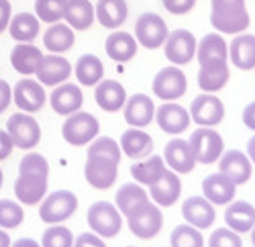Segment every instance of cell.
I'll use <instances>...</instances> for the list:
<instances>
[{
  "instance_id": "obj_1",
  "label": "cell",
  "mask_w": 255,
  "mask_h": 247,
  "mask_svg": "<svg viewBox=\"0 0 255 247\" xmlns=\"http://www.w3.org/2000/svg\"><path fill=\"white\" fill-rule=\"evenodd\" d=\"M249 12L245 0H212L210 2V25L219 33L239 35L249 27Z\"/></svg>"
},
{
  "instance_id": "obj_2",
  "label": "cell",
  "mask_w": 255,
  "mask_h": 247,
  "mask_svg": "<svg viewBox=\"0 0 255 247\" xmlns=\"http://www.w3.org/2000/svg\"><path fill=\"white\" fill-rule=\"evenodd\" d=\"M98 119L90 113L84 111H76L72 115H68V119L63 121L61 125V135L70 145H88V141H92L98 135Z\"/></svg>"
},
{
  "instance_id": "obj_3",
  "label": "cell",
  "mask_w": 255,
  "mask_h": 247,
  "mask_svg": "<svg viewBox=\"0 0 255 247\" xmlns=\"http://www.w3.org/2000/svg\"><path fill=\"white\" fill-rule=\"evenodd\" d=\"M127 223H129L131 233L137 235L139 239H153L161 231L163 215L159 207H155L153 202L147 200L127 215Z\"/></svg>"
},
{
  "instance_id": "obj_4",
  "label": "cell",
  "mask_w": 255,
  "mask_h": 247,
  "mask_svg": "<svg viewBox=\"0 0 255 247\" xmlns=\"http://www.w3.org/2000/svg\"><path fill=\"white\" fill-rule=\"evenodd\" d=\"M88 225H90V229L104 237V239H109V237H115L121 227H123V219H121V211L115 207V204L111 202H94L92 207L88 209Z\"/></svg>"
},
{
  "instance_id": "obj_5",
  "label": "cell",
  "mask_w": 255,
  "mask_h": 247,
  "mask_svg": "<svg viewBox=\"0 0 255 247\" xmlns=\"http://www.w3.org/2000/svg\"><path fill=\"white\" fill-rule=\"evenodd\" d=\"M6 133L10 135L14 147H20V149H33L41 141L39 123L25 111L10 115V119L6 123Z\"/></svg>"
},
{
  "instance_id": "obj_6",
  "label": "cell",
  "mask_w": 255,
  "mask_h": 247,
  "mask_svg": "<svg viewBox=\"0 0 255 247\" xmlns=\"http://www.w3.org/2000/svg\"><path fill=\"white\" fill-rule=\"evenodd\" d=\"M78 209V196L72 190H55L51 192L39 209V217L45 223H63L70 219Z\"/></svg>"
},
{
  "instance_id": "obj_7",
  "label": "cell",
  "mask_w": 255,
  "mask_h": 247,
  "mask_svg": "<svg viewBox=\"0 0 255 247\" xmlns=\"http://www.w3.org/2000/svg\"><path fill=\"white\" fill-rule=\"evenodd\" d=\"M196 45L198 41L196 37L186 31V29H176L172 33H167L165 43H163V51L165 57L176 66H186L196 57Z\"/></svg>"
},
{
  "instance_id": "obj_8",
  "label": "cell",
  "mask_w": 255,
  "mask_h": 247,
  "mask_svg": "<svg viewBox=\"0 0 255 247\" xmlns=\"http://www.w3.org/2000/svg\"><path fill=\"white\" fill-rule=\"evenodd\" d=\"M190 147L194 151L196 161L204 163H215L223 155V137L212 129V127H200L190 137Z\"/></svg>"
},
{
  "instance_id": "obj_9",
  "label": "cell",
  "mask_w": 255,
  "mask_h": 247,
  "mask_svg": "<svg viewBox=\"0 0 255 247\" xmlns=\"http://www.w3.org/2000/svg\"><path fill=\"white\" fill-rule=\"evenodd\" d=\"M167 25L165 20L155 14V12H143L137 18V25H135V39L137 43H141L147 49H157L165 43V37H167Z\"/></svg>"
},
{
  "instance_id": "obj_10",
  "label": "cell",
  "mask_w": 255,
  "mask_h": 247,
  "mask_svg": "<svg viewBox=\"0 0 255 247\" xmlns=\"http://www.w3.org/2000/svg\"><path fill=\"white\" fill-rule=\"evenodd\" d=\"M225 117V105L212 92H202L190 105V119L200 127H215Z\"/></svg>"
},
{
  "instance_id": "obj_11",
  "label": "cell",
  "mask_w": 255,
  "mask_h": 247,
  "mask_svg": "<svg viewBox=\"0 0 255 247\" xmlns=\"http://www.w3.org/2000/svg\"><path fill=\"white\" fill-rule=\"evenodd\" d=\"M188 90V78L186 74L176 68V66H167L157 72L153 78V92L161 100H178L184 96Z\"/></svg>"
},
{
  "instance_id": "obj_12",
  "label": "cell",
  "mask_w": 255,
  "mask_h": 247,
  "mask_svg": "<svg viewBox=\"0 0 255 247\" xmlns=\"http://www.w3.org/2000/svg\"><path fill=\"white\" fill-rule=\"evenodd\" d=\"M117 168H119V161L111 157L88 155V161L84 166V176H86L90 186H94L96 190H106L117 180Z\"/></svg>"
},
{
  "instance_id": "obj_13",
  "label": "cell",
  "mask_w": 255,
  "mask_h": 247,
  "mask_svg": "<svg viewBox=\"0 0 255 247\" xmlns=\"http://www.w3.org/2000/svg\"><path fill=\"white\" fill-rule=\"evenodd\" d=\"M12 98L16 102L18 109H23L25 113H37L45 107L47 94L43 90V84L31 78H23L16 82V86L12 88Z\"/></svg>"
},
{
  "instance_id": "obj_14",
  "label": "cell",
  "mask_w": 255,
  "mask_h": 247,
  "mask_svg": "<svg viewBox=\"0 0 255 247\" xmlns=\"http://www.w3.org/2000/svg\"><path fill=\"white\" fill-rule=\"evenodd\" d=\"M47 192V176L33 174V172H18V178L14 182V194L20 204H39Z\"/></svg>"
},
{
  "instance_id": "obj_15",
  "label": "cell",
  "mask_w": 255,
  "mask_h": 247,
  "mask_svg": "<svg viewBox=\"0 0 255 247\" xmlns=\"http://www.w3.org/2000/svg\"><path fill=\"white\" fill-rule=\"evenodd\" d=\"M155 121L163 133L180 135L190 127V113L172 100H165V105L155 107Z\"/></svg>"
},
{
  "instance_id": "obj_16",
  "label": "cell",
  "mask_w": 255,
  "mask_h": 247,
  "mask_svg": "<svg viewBox=\"0 0 255 247\" xmlns=\"http://www.w3.org/2000/svg\"><path fill=\"white\" fill-rule=\"evenodd\" d=\"M196 57H198L200 68L227 64V59H229V45H227V41L219 33L204 35L198 41V45H196Z\"/></svg>"
},
{
  "instance_id": "obj_17",
  "label": "cell",
  "mask_w": 255,
  "mask_h": 247,
  "mask_svg": "<svg viewBox=\"0 0 255 247\" xmlns=\"http://www.w3.org/2000/svg\"><path fill=\"white\" fill-rule=\"evenodd\" d=\"M163 161L172 168L176 174H190L196 166L194 151L190 147V141L186 139H174L169 141L163 149Z\"/></svg>"
},
{
  "instance_id": "obj_18",
  "label": "cell",
  "mask_w": 255,
  "mask_h": 247,
  "mask_svg": "<svg viewBox=\"0 0 255 247\" xmlns=\"http://www.w3.org/2000/svg\"><path fill=\"white\" fill-rule=\"evenodd\" d=\"M35 74L43 86H57L72 76V64L59 53L43 55V61H41V66L37 68Z\"/></svg>"
},
{
  "instance_id": "obj_19",
  "label": "cell",
  "mask_w": 255,
  "mask_h": 247,
  "mask_svg": "<svg viewBox=\"0 0 255 247\" xmlns=\"http://www.w3.org/2000/svg\"><path fill=\"white\" fill-rule=\"evenodd\" d=\"M123 115H125V121L129 123L131 127L143 129L153 121L155 105L147 94H133L131 98L125 100Z\"/></svg>"
},
{
  "instance_id": "obj_20",
  "label": "cell",
  "mask_w": 255,
  "mask_h": 247,
  "mask_svg": "<svg viewBox=\"0 0 255 247\" xmlns=\"http://www.w3.org/2000/svg\"><path fill=\"white\" fill-rule=\"evenodd\" d=\"M182 215L188 225H192L196 229H208L215 223V204L206 200L204 196H190L182 204Z\"/></svg>"
},
{
  "instance_id": "obj_21",
  "label": "cell",
  "mask_w": 255,
  "mask_h": 247,
  "mask_svg": "<svg viewBox=\"0 0 255 247\" xmlns=\"http://www.w3.org/2000/svg\"><path fill=\"white\" fill-rule=\"evenodd\" d=\"M219 170L231 182H235V186H239L251 178V159L237 149H229L219 157Z\"/></svg>"
},
{
  "instance_id": "obj_22",
  "label": "cell",
  "mask_w": 255,
  "mask_h": 247,
  "mask_svg": "<svg viewBox=\"0 0 255 247\" xmlns=\"http://www.w3.org/2000/svg\"><path fill=\"white\" fill-rule=\"evenodd\" d=\"M180 194H182V182H180L178 174L169 172V170H165L163 176L149 186V196L159 207H172V204L178 202Z\"/></svg>"
},
{
  "instance_id": "obj_23",
  "label": "cell",
  "mask_w": 255,
  "mask_h": 247,
  "mask_svg": "<svg viewBox=\"0 0 255 247\" xmlns=\"http://www.w3.org/2000/svg\"><path fill=\"white\" fill-rule=\"evenodd\" d=\"M235 182H231L223 174H210L202 180V196L212 204H219V207L229 204L235 198Z\"/></svg>"
},
{
  "instance_id": "obj_24",
  "label": "cell",
  "mask_w": 255,
  "mask_h": 247,
  "mask_svg": "<svg viewBox=\"0 0 255 247\" xmlns=\"http://www.w3.org/2000/svg\"><path fill=\"white\" fill-rule=\"evenodd\" d=\"M94 98L98 107L106 113H117L125 107L127 100V90L123 88L121 82L117 80H100L94 90Z\"/></svg>"
},
{
  "instance_id": "obj_25",
  "label": "cell",
  "mask_w": 255,
  "mask_h": 247,
  "mask_svg": "<svg viewBox=\"0 0 255 247\" xmlns=\"http://www.w3.org/2000/svg\"><path fill=\"white\" fill-rule=\"evenodd\" d=\"M229 59L239 70L255 68V35L239 33L229 45Z\"/></svg>"
},
{
  "instance_id": "obj_26",
  "label": "cell",
  "mask_w": 255,
  "mask_h": 247,
  "mask_svg": "<svg viewBox=\"0 0 255 247\" xmlns=\"http://www.w3.org/2000/svg\"><path fill=\"white\" fill-rule=\"evenodd\" d=\"M104 49L106 55L111 59L119 61V64H125V61H131L137 53V39L135 35L127 33V31H115L106 37L104 41Z\"/></svg>"
},
{
  "instance_id": "obj_27",
  "label": "cell",
  "mask_w": 255,
  "mask_h": 247,
  "mask_svg": "<svg viewBox=\"0 0 255 247\" xmlns=\"http://www.w3.org/2000/svg\"><path fill=\"white\" fill-rule=\"evenodd\" d=\"M94 14L104 29L115 31L129 16V6H127V0H98L94 6Z\"/></svg>"
},
{
  "instance_id": "obj_28",
  "label": "cell",
  "mask_w": 255,
  "mask_h": 247,
  "mask_svg": "<svg viewBox=\"0 0 255 247\" xmlns=\"http://www.w3.org/2000/svg\"><path fill=\"white\" fill-rule=\"evenodd\" d=\"M121 149L127 157L141 159V157H147L153 153V139L145 131L131 127L121 135Z\"/></svg>"
},
{
  "instance_id": "obj_29",
  "label": "cell",
  "mask_w": 255,
  "mask_h": 247,
  "mask_svg": "<svg viewBox=\"0 0 255 247\" xmlns=\"http://www.w3.org/2000/svg\"><path fill=\"white\" fill-rule=\"evenodd\" d=\"M84 102V96H82V90L78 84H57L55 90L51 92V107L57 115H72L76 111H80Z\"/></svg>"
},
{
  "instance_id": "obj_30",
  "label": "cell",
  "mask_w": 255,
  "mask_h": 247,
  "mask_svg": "<svg viewBox=\"0 0 255 247\" xmlns=\"http://www.w3.org/2000/svg\"><path fill=\"white\" fill-rule=\"evenodd\" d=\"M225 223L229 225V229L237 233L251 231L255 225V207L245 200H231L225 211Z\"/></svg>"
},
{
  "instance_id": "obj_31",
  "label": "cell",
  "mask_w": 255,
  "mask_h": 247,
  "mask_svg": "<svg viewBox=\"0 0 255 247\" xmlns=\"http://www.w3.org/2000/svg\"><path fill=\"white\" fill-rule=\"evenodd\" d=\"M43 61V53H41L39 47L31 45V43H18L14 45L12 53H10V64L12 68L23 74V76H31L37 72V68Z\"/></svg>"
},
{
  "instance_id": "obj_32",
  "label": "cell",
  "mask_w": 255,
  "mask_h": 247,
  "mask_svg": "<svg viewBox=\"0 0 255 247\" xmlns=\"http://www.w3.org/2000/svg\"><path fill=\"white\" fill-rule=\"evenodd\" d=\"M66 23L76 31H86L94 23V6L90 0H68L66 4Z\"/></svg>"
},
{
  "instance_id": "obj_33",
  "label": "cell",
  "mask_w": 255,
  "mask_h": 247,
  "mask_svg": "<svg viewBox=\"0 0 255 247\" xmlns=\"http://www.w3.org/2000/svg\"><path fill=\"white\" fill-rule=\"evenodd\" d=\"M117 209L121 211V215H129L133 209H137L139 204L149 200V192L143 190V186L139 182H129V184H123V186L117 190Z\"/></svg>"
},
{
  "instance_id": "obj_34",
  "label": "cell",
  "mask_w": 255,
  "mask_h": 247,
  "mask_svg": "<svg viewBox=\"0 0 255 247\" xmlns=\"http://www.w3.org/2000/svg\"><path fill=\"white\" fill-rule=\"evenodd\" d=\"M165 170L167 168H165L163 157H157V155H153V157L147 155V159L137 161L131 166V174H133L135 182H139L141 186H151V184H155L163 176Z\"/></svg>"
},
{
  "instance_id": "obj_35",
  "label": "cell",
  "mask_w": 255,
  "mask_h": 247,
  "mask_svg": "<svg viewBox=\"0 0 255 247\" xmlns=\"http://www.w3.org/2000/svg\"><path fill=\"white\" fill-rule=\"evenodd\" d=\"M8 31H10V37L18 41V43H31L39 35V18L37 14H31V12H18L10 18Z\"/></svg>"
},
{
  "instance_id": "obj_36",
  "label": "cell",
  "mask_w": 255,
  "mask_h": 247,
  "mask_svg": "<svg viewBox=\"0 0 255 247\" xmlns=\"http://www.w3.org/2000/svg\"><path fill=\"white\" fill-rule=\"evenodd\" d=\"M74 29L66 23H53L45 35H43V43L51 53H63V51H70L74 47Z\"/></svg>"
},
{
  "instance_id": "obj_37",
  "label": "cell",
  "mask_w": 255,
  "mask_h": 247,
  "mask_svg": "<svg viewBox=\"0 0 255 247\" xmlns=\"http://www.w3.org/2000/svg\"><path fill=\"white\" fill-rule=\"evenodd\" d=\"M76 78L80 84L84 86H96L98 82L104 78V66L102 61L94 55V53H86L78 59L76 64Z\"/></svg>"
},
{
  "instance_id": "obj_38",
  "label": "cell",
  "mask_w": 255,
  "mask_h": 247,
  "mask_svg": "<svg viewBox=\"0 0 255 247\" xmlns=\"http://www.w3.org/2000/svg\"><path fill=\"white\" fill-rule=\"evenodd\" d=\"M229 82V66H210V68H200L198 70V86L202 92H219L221 88L227 86Z\"/></svg>"
},
{
  "instance_id": "obj_39",
  "label": "cell",
  "mask_w": 255,
  "mask_h": 247,
  "mask_svg": "<svg viewBox=\"0 0 255 247\" xmlns=\"http://www.w3.org/2000/svg\"><path fill=\"white\" fill-rule=\"evenodd\" d=\"M66 4L68 0H35V14L41 23H59L66 16Z\"/></svg>"
},
{
  "instance_id": "obj_40",
  "label": "cell",
  "mask_w": 255,
  "mask_h": 247,
  "mask_svg": "<svg viewBox=\"0 0 255 247\" xmlns=\"http://www.w3.org/2000/svg\"><path fill=\"white\" fill-rule=\"evenodd\" d=\"M204 237L192 225H178L172 231V247H202Z\"/></svg>"
},
{
  "instance_id": "obj_41",
  "label": "cell",
  "mask_w": 255,
  "mask_h": 247,
  "mask_svg": "<svg viewBox=\"0 0 255 247\" xmlns=\"http://www.w3.org/2000/svg\"><path fill=\"white\" fill-rule=\"evenodd\" d=\"M25 221V211L14 200H0V227L2 229H14Z\"/></svg>"
},
{
  "instance_id": "obj_42",
  "label": "cell",
  "mask_w": 255,
  "mask_h": 247,
  "mask_svg": "<svg viewBox=\"0 0 255 247\" xmlns=\"http://www.w3.org/2000/svg\"><path fill=\"white\" fill-rule=\"evenodd\" d=\"M72 245H74V235L63 225H51L43 233V239H41V247H72Z\"/></svg>"
},
{
  "instance_id": "obj_43",
  "label": "cell",
  "mask_w": 255,
  "mask_h": 247,
  "mask_svg": "<svg viewBox=\"0 0 255 247\" xmlns=\"http://www.w3.org/2000/svg\"><path fill=\"white\" fill-rule=\"evenodd\" d=\"M88 155H102V157H111L115 161H121V145L111 137H100L90 143Z\"/></svg>"
},
{
  "instance_id": "obj_44",
  "label": "cell",
  "mask_w": 255,
  "mask_h": 247,
  "mask_svg": "<svg viewBox=\"0 0 255 247\" xmlns=\"http://www.w3.org/2000/svg\"><path fill=\"white\" fill-rule=\"evenodd\" d=\"M208 247H243V243L237 231L221 227L208 237Z\"/></svg>"
},
{
  "instance_id": "obj_45",
  "label": "cell",
  "mask_w": 255,
  "mask_h": 247,
  "mask_svg": "<svg viewBox=\"0 0 255 247\" xmlns=\"http://www.w3.org/2000/svg\"><path fill=\"white\" fill-rule=\"evenodd\" d=\"M18 172H33V174H49V163L41 153H29L27 157H23L18 166Z\"/></svg>"
},
{
  "instance_id": "obj_46",
  "label": "cell",
  "mask_w": 255,
  "mask_h": 247,
  "mask_svg": "<svg viewBox=\"0 0 255 247\" xmlns=\"http://www.w3.org/2000/svg\"><path fill=\"white\" fill-rule=\"evenodd\" d=\"M163 6L172 14H188L196 6V0H163Z\"/></svg>"
},
{
  "instance_id": "obj_47",
  "label": "cell",
  "mask_w": 255,
  "mask_h": 247,
  "mask_svg": "<svg viewBox=\"0 0 255 247\" xmlns=\"http://www.w3.org/2000/svg\"><path fill=\"white\" fill-rule=\"evenodd\" d=\"M74 247H106V243L96 233H82L78 239H74Z\"/></svg>"
},
{
  "instance_id": "obj_48",
  "label": "cell",
  "mask_w": 255,
  "mask_h": 247,
  "mask_svg": "<svg viewBox=\"0 0 255 247\" xmlns=\"http://www.w3.org/2000/svg\"><path fill=\"white\" fill-rule=\"evenodd\" d=\"M10 100H12V88H10V84L6 80L0 78V115L8 109Z\"/></svg>"
},
{
  "instance_id": "obj_49",
  "label": "cell",
  "mask_w": 255,
  "mask_h": 247,
  "mask_svg": "<svg viewBox=\"0 0 255 247\" xmlns=\"http://www.w3.org/2000/svg\"><path fill=\"white\" fill-rule=\"evenodd\" d=\"M12 18V4L8 0H0V33H4Z\"/></svg>"
},
{
  "instance_id": "obj_50",
  "label": "cell",
  "mask_w": 255,
  "mask_h": 247,
  "mask_svg": "<svg viewBox=\"0 0 255 247\" xmlns=\"http://www.w3.org/2000/svg\"><path fill=\"white\" fill-rule=\"evenodd\" d=\"M12 149H14V143H12L10 135H8L6 131L0 129V161L6 159V157L12 153Z\"/></svg>"
},
{
  "instance_id": "obj_51",
  "label": "cell",
  "mask_w": 255,
  "mask_h": 247,
  "mask_svg": "<svg viewBox=\"0 0 255 247\" xmlns=\"http://www.w3.org/2000/svg\"><path fill=\"white\" fill-rule=\"evenodd\" d=\"M243 125L247 127V129H251V131H255V100L253 102H249V105L243 109Z\"/></svg>"
},
{
  "instance_id": "obj_52",
  "label": "cell",
  "mask_w": 255,
  "mask_h": 247,
  "mask_svg": "<svg viewBox=\"0 0 255 247\" xmlns=\"http://www.w3.org/2000/svg\"><path fill=\"white\" fill-rule=\"evenodd\" d=\"M10 247H41V245H39V241L31 239V237H23V239L14 241V243H12Z\"/></svg>"
},
{
  "instance_id": "obj_53",
  "label": "cell",
  "mask_w": 255,
  "mask_h": 247,
  "mask_svg": "<svg viewBox=\"0 0 255 247\" xmlns=\"http://www.w3.org/2000/svg\"><path fill=\"white\" fill-rule=\"evenodd\" d=\"M0 247H10V235L0 227Z\"/></svg>"
},
{
  "instance_id": "obj_54",
  "label": "cell",
  "mask_w": 255,
  "mask_h": 247,
  "mask_svg": "<svg viewBox=\"0 0 255 247\" xmlns=\"http://www.w3.org/2000/svg\"><path fill=\"white\" fill-rule=\"evenodd\" d=\"M251 243L255 245V225H253V229H251Z\"/></svg>"
},
{
  "instance_id": "obj_55",
  "label": "cell",
  "mask_w": 255,
  "mask_h": 247,
  "mask_svg": "<svg viewBox=\"0 0 255 247\" xmlns=\"http://www.w3.org/2000/svg\"><path fill=\"white\" fill-rule=\"evenodd\" d=\"M2 180H4V176H2V170H0V186H2Z\"/></svg>"
},
{
  "instance_id": "obj_56",
  "label": "cell",
  "mask_w": 255,
  "mask_h": 247,
  "mask_svg": "<svg viewBox=\"0 0 255 247\" xmlns=\"http://www.w3.org/2000/svg\"><path fill=\"white\" fill-rule=\"evenodd\" d=\"M129 247H133V245H129Z\"/></svg>"
}]
</instances>
